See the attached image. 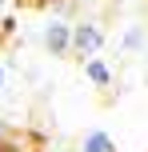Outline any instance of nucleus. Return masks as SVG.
Here are the masks:
<instances>
[{"label": "nucleus", "instance_id": "6e6552de", "mask_svg": "<svg viewBox=\"0 0 148 152\" xmlns=\"http://www.w3.org/2000/svg\"><path fill=\"white\" fill-rule=\"evenodd\" d=\"M4 8H8V0H0V12H4Z\"/></svg>", "mask_w": 148, "mask_h": 152}, {"label": "nucleus", "instance_id": "39448f33", "mask_svg": "<svg viewBox=\"0 0 148 152\" xmlns=\"http://www.w3.org/2000/svg\"><path fill=\"white\" fill-rule=\"evenodd\" d=\"M144 44H148V28L144 24H128L124 36H120V48H124V52H140Z\"/></svg>", "mask_w": 148, "mask_h": 152}, {"label": "nucleus", "instance_id": "0eeeda50", "mask_svg": "<svg viewBox=\"0 0 148 152\" xmlns=\"http://www.w3.org/2000/svg\"><path fill=\"white\" fill-rule=\"evenodd\" d=\"M0 88H4V64H0Z\"/></svg>", "mask_w": 148, "mask_h": 152}, {"label": "nucleus", "instance_id": "423d86ee", "mask_svg": "<svg viewBox=\"0 0 148 152\" xmlns=\"http://www.w3.org/2000/svg\"><path fill=\"white\" fill-rule=\"evenodd\" d=\"M16 144H20V136H16V132L0 120V152H8V148H16Z\"/></svg>", "mask_w": 148, "mask_h": 152}, {"label": "nucleus", "instance_id": "f03ea898", "mask_svg": "<svg viewBox=\"0 0 148 152\" xmlns=\"http://www.w3.org/2000/svg\"><path fill=\"white\" fill-rule=\"evenodd\" d=\"M40 40H44L48 56H68L72 52V24L64 20V16H52V20L44 24V32H40Z\"/></svg>", "mask_w": 148, "mask_h": 152}, {"label": "nucleus", "instance_id": "20e7f679", "mask_svg": "<svg viewBox=\"0 0 148 152\" xmlns=\"http://www.w3.org/2000/svg\"><path fill=\"white\" fill-rule=\"evenodd\" d=\"M80 152H116V140H112L104 128H92V132H84V140H80Z\"/></svg>", "mask_w": 148, "mask_h": 152}, {"label": "nucleus", "instance_id": "7ed1b4c3", "mask_svg": "<svg viewBox=\"0 0 148 152\" xmlns=\"http://www.w3.org/2000/svg\"><path fill=\"white\" fill-rule=\"evenodd\" d=\"M84 76H88V84H96V88H108L112 84V68L100 60V56H88L84 60Z\"/></svg>", "mask_w": 148, "mask_h": 152}, {"label": "nucleus", "instance_id": "f257e3e1", "mask_svg": "<svg viewBox=\"0 0 148 152\" xmlns=\"http://www.w3.org/2000/svg\"><path fill=\"white\" fill-rule=\"evenodd\" d=\"M104 28H100V20H76L72 24V52L80 56V60H88V56H96L104 48Z\"/></svg>", "mask_w": 148, "mask_h": 152}]
</instances>
